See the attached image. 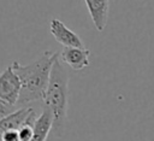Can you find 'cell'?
<instances>
[{
	"label": "cell",
	"instance_id": "ba28073f",
	"mask_svg": "<svg viewBox=\"0 0 154 141\" xmlns=\"http://www.w3.org/2000/svg\"><path fill=\"white\" fill-rule=\"evenodd\" d=\"M53 129V116L49 108L46 106L42 107L41 114L37 117L35 127H34V135L30 141H47L49 131Z\"/></svg>",
	"mask_w": 154,
	"mask_h": 141
},
{
	"label": "cell",
	"instance_id": "3957f363",
	"mask_svg": "<svg viewBox=\"0 0 154 141\" xmlns=\"http://www.w3.org/2000/svg\"><path fill=\"white\" fill-rule=\"evenodd\" d=\"M22 90V81L12 65L7 66L0 76V108L1 117L11 113L17 107Z\"/></svg>",
	"mask_w": 154,
	"mask_h": 141
},
{
	"label": "cell",
	"instance_id": "7a4b0ae2",
	"mask_svg": "<svg viewBox=\"0 0 154 141\" xmlns=\"http://www.w3.org/2000/svg\"><path fill=\"white\" fill-rule=\"evenodd\" d=\"M43 106L53 116V134L61 137L66 130L69 108V74L64 63L58 57L53 64L49 82L43 98Z\"/></svg>",
	"mask_w": 154,
	"mask_h": 141
},
{
	"label": "cell",
	"instance_id": "6da1fadb",
	"mask_svg": "<svg viewBox=\"0 0 154 141\" xmlns=\"http://www.w3.org/2000/svg\"><path fill=\"white\" fill-rule=\"evenodd\" d=\"M59 53L45 51L34 61L22 65L13 61L12 66L22 81V90L17 102V107L26 106L34 101H43L46 89L49 82L51 71Z\"/></svg>",
	"mask_w": 154,
	"mask_h": 141
},
{
	"label": "cell",
	"instance_id": "52a82bcc",
	"mask_svg": "<svg viewBox=\"0 0 154 141\" xmlns=\"http://www.w3.org/2000/svg\"><path fill=\"white\" fill-rule=\"evenodd\" d=\"M35 110L32 107L23 106L20 108H17L12 111L11 113L1 117L0 121V129L1 131L5 130H19V128L26 122L29 116L34 112Z\"/></svg>",
	"mask_w": 154,
	"mask_h": 141
},
{
	"label": "cell",
	"instance_id": "277c9868",
	"mask_svg": "<svg viewBox=\"0 0 154 141\" xmlns=\"http://www.w3.org/2000/svg\"><path fill=\"white\" fill-rule=\"evenodd\" d=\"M49 31L53 37L64 47H84L82 39L67 28L60 19L53 18L49 23Z\"/></svg>",
	"mask_w": 154,
	"mask_h": 141
},
{
	"label": "cell",
	"instance_id": "5b68a950",
	"mask_svg": "<svg viewBox=\"0 0 154 141\" xmlns=\"http://www.w3.org/2000/svg\"><path fill=\"white\" fill-rule=\"evenodd\" d=\"M89 55L90 51L85 47H64L59 53L60 60L76 71H81L89 66Z\"/></svg>",
	"mask_w": 154,
	"mask_h": 141
},
{
	"label": "cell",
	"instance_id": "9c48e42d",
	"mask_svg": "<svg viewBox=\"0 0 154 141\" xmlns=\"http://www.w3.org/2000/svg\"><path fill=\"white\" fill-rule=\"evenodd\" d=\"M1 141H20L18 130H5V131H1Z\"/></svg>",
	"mask_w": 154,
	"mask_h": 141
},
{
	"label": "cell",
	"instance_id": "8992f818",
	"mask_svg": "<svg viewBox=\"0 0 154 141\" xmlns=\"http://www.w3.org/2000/svg\"><path fill=\"white\" fill-rule=\"evenodd\" d=\"M89 16L97 31H103L107 25L109 0H84Z\"/></svg>",
	"mask_w": 154,
	"mask_h": 141
}]
</instances>
